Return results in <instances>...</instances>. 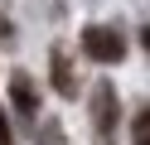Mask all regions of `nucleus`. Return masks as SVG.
<instances>
[{
	"label": "nucleus",
	"mask_w": 150,
	"mask_h": 145,
	"mask_svg": "<svg viewBox=\"0 0 150 145\" xmlns=\"http://www.w3.org/2000/svg\"><path fill=\"white\" fill-rule=\"evenodd\" d=\"M82 53L97 58V63H121L126 39H121V29H111V24H87L82 29Z\"/></svg>",
	"instance_id": "obj_1"
},
{
	"label": "nucleus",
	"mask_w": 150,
	"mask_h": 145,
	"mask_svg": "<svg viewBox=\"0 0 150 145\" xmlns=\"http://www.w3.org/2000/svg\"><path fill=\"white\" fill-rule=\"evenodd\" d=\"M116 87L111 82H97L92 87V131H97V145H111L116 135Z\"/></svg>",
	"instance_id": "obj_2"
},
{
	"label": "nucleus",
	"mask_w": 150,
	"mask_h": 145,
	"mask_svg": "<svg viewBox=\"0 0 150 145\" xmlns=\"http://www.w3.org/2000/svg\"><path fill=\"white\" fill-rule=\"evenodd\" d=\"M10 102L24 121H39V87H34L29 73H10Z\"/></svg>",
	"instance_id": "obj_3"
},
{
	"label": "nucleus",
	"mask_w": 150,
	"mask_h": 145,
	"mask_svg": "<svg viewBox=\"0 0 150 145\" xmlns=\"http://www.w3.org/2000/svg\"><path fill=\"white\" fill-rule=\"evenodd\" d=\"M49 68H53V87H58V97H78V73H73L68 48H53V53H49Z\"/></svg>",
	"instance_id": "obj_4"
},
{
	"label": "nucleus",
	"mask_w": 150,
	"mask_h": 145,
	"mask_svg": "<svg viewBox=\"0 0 150 145\" xmlns=\"http://www.w3.org/2000/svg\"><path fill=\"white\" fill-rule=\"evenodd\" d=\"M34 145H63V126L58 121H34Z\"/></svg>",
	"instance_id": "obj_5"
},
{
	"label": "nucleus",
	"mask_w": 150,
	"mask_h": 145,
	"mask_svg": "<svg viewBox=\"0 0 150 145\" xmlns=\"http://www.w3.org/2000/svg\"><path fill=\"white\" fill-rule=\"evenodd\" d=\"M131 145H150V106H140L131 121Z\"/></svg>",
	"instance_id": "obj_6"
},
{
	"label": "nucleus",
	"mask_w": 150,
	"mask_h": 145,
	"mask_svg": "<svg viewBox=\"0 0 150 145\" xmlns=\"http://www.w3.org/2000/svg\"><path fill=\"white\" fill-rule=\"evenodd\" d=\"M0 145H15V135H10V121H5V111H0Z\"/></svg>",
	"instance_id": "obj_7"
},
{
	"label": "nucleus",
	"mask_w": 150,
	"mask_h": 145,
	"mask_svg": "<svg viewBox=\"0 0 150 145\" xmlns=\"http://www.w3.org/2000/svg\"><path fill=\"white\" fill-rule=\"evenodd\" d=\"M140 44H145V53H150V24H145V29H140Z\"/></svg>",
	"instance_id": "obj_8"
}]
</instances>
